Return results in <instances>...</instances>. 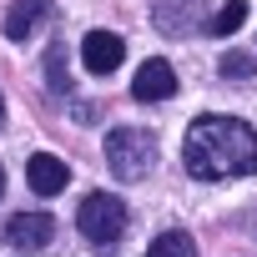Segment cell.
I'll list each match as a JSON object with an SVG mask.
<instances>
[{
    "mask_svg": "<svg viewBox=\"0 0 257 257\" xmlns=\"http://www.w3.org/2000/svg\"><path fill=\"white\" fill-rule=\"evenodd\" d=\"M76 227L91 237V242H116L126 232V202L111 197V192H91L76 212Z\"/></svg>",
    "mask_w": 257,
    "mask_h": 257,
    "instance_id": "3957f363",
    "label": "cell"
},
{
    "mask_svg": "<svg viewBox=\"0 0 257 257\" xmlns=\"http://www.w3.org/2000/svg\"><path fill=\"white\" fill-rule=\"evenodd\" d=\"M0 121H6V101H0Z\"/></svg>",
    "mask_w": 257,
    "mask_h": 257,
    "instance_id": "9a60e30c",
    "label": "cell"
},
{
    "mask_svg": "<svg viewBox=\"0 0 257 257\" xmlns=\"http://www.w3.org/2000/svg\"><path fill=\"white\" fill-rule=\"evenodd\" d=\"M152 21H157V31H162V36H177V41L207 26V21H202V0H157Z\"/></svg>",
    "mask_w": 257,
    "mask_h": 257,
    "instance_id": "8992f818",
    "label": "cell"
},
{
    "mask_svg": "<svg viewBox=\"0 0 257 257\" xmlns=\"http://www.w3.org/2000/svg\"><path fill=\"white\" fill-rule=\"evenodd\" d=\"M182 162L197 182H222V177H252L257 172V132L237 116H197L187 126Z\"/></svg>",
    "mask_w": 257,
    "mask_h": 257,
    "instance_id": "6da1fadb",
    "label": "cell"
},
{
    "mask_svg": "<svg viewBox=\"0 0 257 257\" xmlns=\"http://www.w3.org/2000/svg\"><path fill=\"white\" fill-rule=\"evenodd\" d=\"M26 177H31V192H36V197H56V192H66L71 167H66L61 157H51V152H36V157L26 162Z\"/></svg>",
    "mask_w": 257,
    "mask_h": 257,
    "instance_id": "52a82bcc",
    "label": "cell"
},
{
    "mask_svg": "<svg viewBox=\"0 0 257 257\" xmlns=\"http://www.w3.org/2000/svg\"><path fill=\"white\" fill-rule=\"evenodd\" d=\"M147 257H197V242H192L187 232H162V237L147 247Z\"/></svg>",
    "mask_w": 257,
    "mask_h": 257,
    "instance_id": "30bf717a",
    "label": "cell"
},
{
    "mask_svg": "<svg viewBox=\"0 0 257 257\" xmlns=\"http://www.w3.org/2000/svg\"><path fill=\"white\" fill-rule=\"evenodd\" d=\"M81 61H86L91 76H111V71L126 61V41H121L116 31H91V36L81 41Z\"/></svg>",
    "mask_w": 257,
    "mask_h": 257,
    "instance_id": "5b68a950",
    "label": "cell"
},
{
    "mask_svg": "<svg viewBox=\"0 0 257 257\" xmlns=\"http://www.w3.org/2000/svg\"><path fill=\"white\" fill-rule=\"evenodd\" d=\"M0 197H6V172H0Z\"/></svg>",
    "mask_w": 257,
    "mask_h": 257,
    "instance_id": "5bb4252c",
    "label": "cell"
},
{
    "mask_svg": "<svg viewBox=\"0 0 257 257\" xmlns=\"http://www.w3.org/2000/svg\"><path fill=\"white\" fill-rule=\"evenodd\" d=\"M46 76H51V91H66V66H61V46L46 56Z\"/></svg>",
    "mask_w": 257,
    "mask_h": 257,
    "instance_id": "4fadbf2b",
    "label": "cell"
},
{
    "mask_svg": "<svg viewBox=\"0 0 257 257\" xmlns=\"http://www.w3.org/2000/svg\"><path fill=\"white\" fill-rule=\"evenodd\" d=\"M242 21H247V0H227V6L207 21V31H212V36H232Z\"/></svg>",
    "mask_w": 257,
    "mask_h": 257,
    "instance_id": "8fae6325",
    "label": "cell"
},
{
    "mask_svg": "<svg viewBox=\"0 0 257 257\" xmlns=\"http://www.w3.org/2000/svg\"><path fill=\"white\" fill-rule=\"evenodd\" d=\"M177 91V71L167 66V61H147L142 71H137V81H132V96L137 101H167Z\"/></svg>",
    "mask_w": 257,
    "mask_h": 257,
    "instance_id": "ba28073f",
    "label": "cell"
},
{
    "mask_svg": "<svg viewBox=\"0 0 257 257\" xmlns=\"http://www.w3.org/2000/svg\"><path fill=\"white\" fill-rule=\"evenodd\" d=\"M46 16H51L46 0H16L11 16H6V36H11V41H31V31H36Z\"/></svg>",
    "mask_w": 257,
    "mask_h": 257,
    "instance_id": "9c48e42d",
    "label": "cell"
},
{
    "mask_svg": "<svg viewBox=\"0 0 257 257\" xmlns=\"http://www.w3.org/2000/svg\"><path fill=\"white\" fill-rule=\"evenodd\" d=\"M157 162V142L147 132H137V126H116V132L106 137V167L121 177V182H142Z\"/></svg>",
    "mask_w": 257,
    "mask_h": 257,
    "instance_id": "7a4b0ae2",
    "label": "cell"
},
{
    "mask_svg": "<svg viewBox=\"0 0 257 257\" xmlns=\"http://www.w3.org/2000/svg\"><path fill=\"white\" fill-rule=\"evenodd\" d=\"M6 242L16 252H46L56 242V217L51 212H16L6 222Z\"/></svg>",
    "mask_w": 257,
    "mask_h": 257,
    "instance_id": "277c9868",
    "label": "cell"
},
{
    "mask_svg": "<svg viewBox=\"0 0 257 257\" xmlns=\"http://www.w3.org/2000/svg\"><path fill=\"white\" fill-rule=\"evenodd\" d=\"M252 66H257V61H252L247 51H227L217 71H222V76H232V81H252Z\"/></svg>",
    "mask_w": 257,
    "mask_h": 257,
    "instance_id": "7c38bea8",
    "label": "cell"
}]
</instances>
